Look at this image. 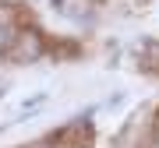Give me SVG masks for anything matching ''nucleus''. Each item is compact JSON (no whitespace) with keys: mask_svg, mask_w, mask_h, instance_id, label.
Wrapping results in <instances>:
<instances>
[{"mask_svg":"<svg viewBox=\"0 0 159 148\" xmlns=\"http://www.w3.org/2000/svg\"><path fill=\"white\" fill-rule=\"evenodd\" d=\"M39 53H43L39 35H35V32H25V35H21V46H18V57H21V60H35Z\"/></svg>","mask_w":159,"mask_h":148,"instance_id":"nucleus-1","label":"nucleus"},{"mask_svg":"<svg viewBox=\"0 0 159 148\" xmlns=\"http://www.w3.org/2000/svg\"><path fill=\"white\" fill-rule=\"evenodd\" d=\"M11 42H14V28H11V21H7V18H0V53L11 50Z\"/></svg>","mask_w":159,"mask_h":148,"instance_id":"nucleus-2","label":"nucleus"}]
</instances>
